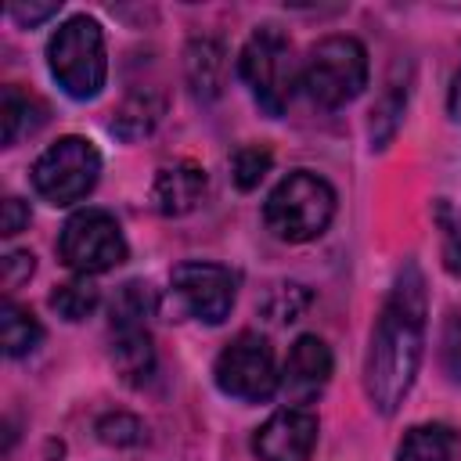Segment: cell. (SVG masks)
<instances>
[{
    "label": "cell",
    "instance_id": "cell-21",
    "mask_svg": "<svg viewBox=\"0 0 461 461\" xmlns=\"http://www.w3.org/2000/svg\"><path fill=\"white\" fill-rule=\"evenodd\" d=\"M158 299L151 292V285L144 281H126L115 299H112V328H122V324H144L151 313H155Z\"/></svg>",
    "mask_w": 461,
    "mask_h": 461
},
{
    "label": "cell",
    "instance_id": "cell-25",
    "mask_svg": "<svg viewBox=\"0 0 461 461\" xmlns=\"http://www.w3.org/2000/svg\"><path fill=\"white\" fill-rule=\"evenodd\" d=\"M436 216L443 227V267L447 274L461 277V209H450L447 202H439Z\"/></svg>",
    "mask_w": 461,
    "mask_h": 461
},
{
    "label": "cell",
    "instance_id": "cell-24",
    "mask_svg": "<svg viewBox=\"0 0 461 461\" xmlns=\"http://www.w3.org/2000/svg\"><path fill=\"white\" fill-rule=\"evenodd\" d=\"M97 439L108 443V447H137L144 439V421L126 414V411H115V414H104L97 421Z\"/></svg>",
    "mask_w": 461,
    "mask_h": 461
},
{
    "label": "cell",
    "instance_id": "cell-20",
    "mask_svg": "<svg viewBox=\"0 0 461 461\" xmlns=\"http://www.w3.org/2000/svg\"><path fill=\"white\" fill-rule=\"evenodd\" d=\"M97 303H101V292H97V285L90 281V277H72V281H65V285H58L54 292H50V306L58 310V317H65V321H83V317H90L94 310H97Z\"/></svg>",
    "mask_w": 461,
    "mask_h": 461
},
{
    "label": "cell",
    "instance_id": "cell-13",
    "mask_svg": "<svg viewBox=\"0 0 461 461\" xmlns=\"http://www.w3.org/2000/svg\"><path fill=\"white\" fill-rule=\"evenodd\" d=\"M184 76L198 101H212L223 94L227 83V50L212 36H198L184 50Z\"/></svg>",
    "mask_w": 461,
    "mask_h": 461
},
{
    "label": "cell",
    "instance_id": "cell-30",
    "mask_svg": "<svg viewBox=\"0 0 461 461\" xmlns=\"http://www.w3.org/2000/svg\"><path fill=\"white\" fill-rule=\"evenodd\" d=\"M447 108H450V119H454V122H461V72H457V76H454V83H450Z\"/></svg>",
    "mask_w": 461,
    "mask_h": 461
},
{
    "label": "cell",
    "instance_id": "cell-26",
    "mask_svg": "<svg viewBox=\"0 0 461 461\" xmlns=\"http://www.w3.org/2000/svg\"><path fill=\"white\" fill-rule=\"evenodd\" d=\"M439 360H443V371L450 375V382H461V313L450 310L447 321H443V335H439Z\"/></svg>",
    "mask_w": 461,
    "mask_h": 461
},
{
    "label": "cell",
    "instance_id": "cell-22",
    "mask_svg": "<svg viewBox=\"0 0 461 461\" xmlns=\"http://www.w3.org/2000/svg\"><path fill=\"white\" fill-rule=\"evenodd\" d=\"M270 166H274L270 148H263V144H245V148H238V151L230 155V180H234L238 191H252V187H259V180L270 173Z\"/></svg>",
    "mask_w": 461,
    "mask_h": 461
},
{
    "label": "cell",
    "instance_id": "cell-4",
    "mask_svg": "<svg viewBox=\"0 0 461 461\" xmlns=\"http://www.w3.org/2000/svg\"><path fill=\"white\" fill-rule=\"evenodd\" d=\"M238 76L245 79L252 101L270 119H281L288 101H292V86H295V65H292L288 36L277 25H259L238 54Z\"/></svg>",
    "mask_w": 461,
    "mask_h": 461
},
{
    "label": "cell",
    "instance_id": "cell-9",
    "mask_svg": "<svg viewBox=\"0 0 461 461\" xmlns=\"http://www.w3.org/2000/svg\"><path fill=\"white\" fill-rule=\"evenodd\" d=\"M173 292L184 303V310L205 324H223L230 317L234 306V274L220 263H202V259H187L176 263L173 274Z\"/></svg>",
    "mask_w": 461,
    "mask_h": 461
},
{
    "label": "cell",
    "instance_id": "cell-17",
    "mask_svg": "<svg viewBox=\"0 0 461 461\" xmlns=\"http://www.w3.org/2000/svg\"><path fill=\"white\" fill-rule=\"evenodd\" d=\"M457 447H461V439L450 425H414L403 436L396 461H454Z\"/></svg>",
    "mask_w": 461,
    "mask_h": 461
},
{
    "label": "cell",
    "instance_id": "cell-18",
    "mask_svg": "<svg viewBox=\"0 0 461 461\" xmlns=\"http://www.w3.org/2000/svg\"><path fill=\"white\" fill-rule=\"evenodd\" d=\"M0 339L7 357H29L43 342V324L32 317V310L18 303H4L0 310Z\"/></svg>",
    "mask_w": 461,
    "mask_h": 461
},
{
    "label": "cell",
    "instance_id": "cell-3",
    "mask_svg": "<svg viewBox=\"0 0 461 461\" xmlns=\"http://www.w3.org/2000/svg\"><path fill=\"white\" fill-rule=\"evenodd\" d=\"M47 65L68 97L76 101L97 97L108 79V54H104L101 25L86 14L61 22L54 36L47 40Z\"/></svg>",
    "mask_w": 461,
    "mask_h": 461
},
{
    "label": "cell",
    "instance_id": "cell-12",
    "mask_svg": "<svg viewBox=\"0 0 461 461\" xmlns=\"http://www.w3.org/2000/svg\"><path fill=\"white\" fill-rule=\"evenodd\" d=\"M205 194V169L191 158L169 162L151 180V202L162 216H184L191 212Z\"/></svg>",
    "mask_w": 461,
    "mask_h": 461
},
{
    "label": "cell",
    "instance_id": "cell-7",
    "mask_svg": "<svg viewBox=\"0 0 461 461\" xmlns=\"http://www.w3.org/2000/svg\"><path fill=\"white\" fill-rule=\"evenodd\" d=\"M58 256L68 270L83 277L104 274L126 259V238L108 209H79L65 220L58 234Z\"/></svg>",
    "mask_w": 461,
    "mask_h": 461
},
{
    "label": "cell",
    "instance_id": "cell-29",
    "mask_svg": "<svg viewBox=\"0 0 461 461\" xmlns=\"http://www.w3.org/2000/svg\"><path fill=\"white\" fill-rule=\"evenodd\" d=\"M58 11H61V4H11V7H7V14H11L22 29H32V25L54 18Z\"/></svg>",
    "mask_w": 461,
    "mask_h": 461
},
{
    "label": "cell",
    "instance_id": "cell-23",
    "mask_svg": "<svg viewBox=\"0 0 461 461\" xmlns=\"http://www.w3.org/2000/svg\"><path fill=\"white\" fill-rule=\"evenodd\" d=\"M310 292H306V285H295V281H288V285H274L270 292H267V299H263V313L270 317V321H277V324H288V321H299L303 317V310L310 306Z\"/></svg>",
    "mask_w": 461,
    "mask_h": 461
},
{
    "label": "cell",
    "instance_id": "cell-28",
    "mask_svg": "<svg viewBox=\"0 0 461 461\" xmlns=\"http://www.w3.org/2000/svg\"><path fill=\"white\" fill-rule=\"evenodd\" d=\"M29 220H32V212L22 198H4V209H0V234L4 238H14L18 230H25Z\"/></svg>",
    "mask_w": 461,
    "mask_h": 461
},
{
    "label": "cell",
    "instance_id": "cell-11",
    "mask_svg": "<svg viewBox=\"0 0 461 461\" xmlns=\"http://www.w3.org/2000/svg\"><path fill=\"white\" fill-rule=\"evenodd\" d=\"M331 378V349L324 339L317 335H299L288 349L285 371H281V385L292 400L310 403Z\"/></svg>",
    "mask_w": 461,
    "mask_h": 461
},
{
    "label": "cell",
    "instance_id": "cell-5",
    "mask_svg": "<svg viewBox=\"0 0 461 461\" xmlns=\"http://www.w3.org/2000/svg\"><path fill=\"white\" fill-rule=\"evenodd\" d=\"M303 86L321 108H342L367 86V50L357 36H324L303 65Z\"/></svg>",
    "mask_w": 461,
    "mask_h": 461
},
{
    "label": "cell",
    "instance_id": "cell-1",
    "mask_svg": "<svg viewBox=\"0 0 461 461\" xmlns=\"http://www.w3.org/2000/svg\"><path fill=\"white\" fill-rule=\"evenodd\" d=\"M425 317H429V295L425 277L414 263H403V270L393 281V292L371 328V346L364 357V393L378 414H396L403 396L414 385V375L421 367L425 353Z\"/></svg>",
    "mask_w": 461,
    "mask_h": 461
},
{
    "label": "cell",
    "instance_id": "cell-14",
    "mask_svg": "<svg viewBox=\"0 0 461 461\" xmlns=\"http://www.w3.org/2000/svg\"><path fill=\"white\" fill-rule=\"evenodd\" d=\"M162 115H166V90L137 86L112 112V133L119 140H140V137H148L162 122Z\"/></svg>",
    "mask_w": 461,
    "mask_h": 461
},
{
    "label": "cell",
    "instance_id": "cell-2",
    "mask_svg": "<svg viewBox=\"0 0 461 461\" xmlns=\"http://www.w3.org/2000/svg\"><path fill=\"white\" fill-rule=\"evenodd\" d=\"M331 216H335V187L310 169H292L285 180H277V187L267 194L263 205V220L270 234L292 245L321 238Z\"/></svg>",
    "mask_w": 461,
    "mask_h": 461
},
{
    "label": "cell",
    "instance_id": "cell-16",
    "mask_svg": "<svg viewBox=\"0 0 461 461\" xmlns=\"http://www.w3.org/2000/svg\"><path fill=\"white\" fill-rule=\"evenodd\" d=\"M47 122V104L18 86H7L0 97V126H4V148H14L22 137L36 133Z\"/></svg>",
    "mask_w": 461,
    "mask_h": 461
},
{
    "label": "cell",
    "instance_id": "cell-15",
    "mask_svg": "<svg viewBox=\"0 0 461 461\" xmlns=\"http://www.w3.org/2000/svg\"><path fill=\"white\" fill-rule=\"evenodd\" d=\"M112 364L126 385H144L155 375V346L144 324L112 328Z\"/></svg>",
    "mask_w": 461,
    "mask_h": 461
},
{
    "label": "cell",
    "instance_id": "cell-8",
    "mask_svg": "<svg viewBox=\"0 0 461 461\" xmlns=\"http://www.w3.org/2000/svg\"><path fill=\"white\" fill-rule=\"evenodd\" d=\"M212 378H216L223 396L245 400V403L270 400L277 393V382H281L277 364H274V349L256 331H241L220 349V357L212 364Z\"/></svg>",
    "mask_w": 461,
    "mask_h": 461
},
{
    "label": "cell",
    "instance_id": "cell-6",
    "mask_svg": "<svg viewBox=\"0 0 461 461\" xmlns=\"http://www.w3.org/2000/svg\"><path fill=\"white\" fill-rule=\"evenodd\" d=\"M101 176V155L86 137H58L50 148L40 151V158L29 169V180L36 194L50 205H72L94 191Z\"/></svg>",
    "mask_w": 461,
    "mask_h": 461
},
{
    "label": "cell",
    "instance_id": "cell-27",
    "mask_svg": "<svg viewBox=\"0 0 461 461\" xmlns=\"http://www.w3.org/2000/svg\"><path fill=\"white\" fill-rule=\"evenodd\" d=\"M36 270V256L32 252H7L4 256V292H14L18 285H25Z\"/></svg>",
    "mask_w": 461,
    "mask_h": 461
},
{
    "label": "cell",
    "instance_id": "cell-19",
    "mask_svg": "<svg viewBox=\"0 0 461 461\" xmlns=\"http://www.w3.org/2000/svg\"><path fill=\"white\" fill-rule=\"evenodd\" d=\"M403 108H407V83H400V76L393 72L389 83H385V90H382V97L371 104V122H367V130H371V144H375V148H385V144L393 140Z\"/></svg>",
    "mask_w": 461,
    "mask_h": 461
},
{
    "label": "cell",
    "instance_id": "cell-10",
    "mask_svg": "<svg viewBox=\"0 0 461 461\" xmlns=\"http://www.w3.org/2000/svg\"><path fill=\"white\" fill-rule=\"evenodd\" d=\"M313 447L317 418L306 407H281L252 432V450L259 461H310Z\"/></svg>",
    "mask_w": 461,
    "mask_h": 461
}]
</instances>
